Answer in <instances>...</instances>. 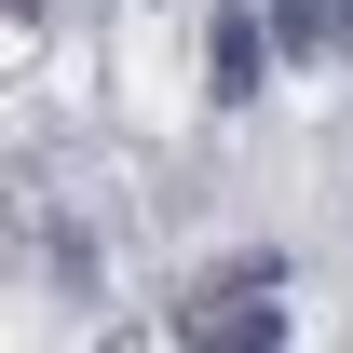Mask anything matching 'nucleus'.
I'll return each mask as SVG.
<instances>
[{
  "label": "nucleus",
  "instance_id": "1",
  "mask_svg": "<svg viewBox=\"0 0 353 353\" xmlns=\"http://www.w3.org/2000/svg\"><path fill=\"white\" fill-rule=\"evenodd\" d=\"M190 340H285V272H231V285H204Z\"/></svg>",
  "mask_w": 353,
  "mask_h": 353
},
{
  "label": "nucleus",
  "instance_id": "2",
  "mask_svg": "<svg viewBox=\"0 0 353 353\" xmlns=\"http://www.w3.org/2000/svg\"><path fill=\"white\" fill-rule=\"evenodd\" d=\"M204 68H218V95L245 109V95H259V68H272V41H259V14H218V41H204Z\"/></svg>",
  "mask_w": 353,
  "mask_h": 353
},
{
  "label": "nucleus",
  "instance_id": "3",
  "mask_svg": "<svg viewBox=\"0 0 353 353\" xmlns=\"http://www.w3.org/2000/svg\"><path fill=\"white\" fill-rule=\"evenodd\" d=\"M272 41L285 54H353V28L326 14V0H272Z\"/></svg>",
  "mask_w": 353,
  "mask_h": 353
}]
</instances>
